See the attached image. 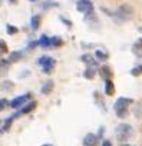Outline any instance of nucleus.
Here are the masks:
<instances>
[{
	"mask_svg": "<svg viewBox=\"0 0 142 146\" xmlns=\"http://www.w3.org/2000/svg\"><path fill=\"white\" fill-rule=\"evenodd\" d=\"M40 23H42V16L40 15H33L32 19H30V29L33 32H36L40 27Z\"/></svg>",
	"mask_w": 142,
	"mask_h": 146,
	"instance_id": "4468645a",
	"label": "nucleus"
},
{
	"mask_svg": "<svg viewBox=\"0 0 142 146\" xmlns=\"http://www.w3.org/2000/svg\"><path fill=\"white\" fill-rule=\"evenodd\" d=\"M105 95L106 96H113L115 95V85L111 78L105 79Z\"/></svg>",
	"mask_w": 142,
	"mask_h": 146,
	"instance_id": "ddd939ff",
	"label": "nucleus"
},
{
	"mask_svg": "<svg viewBox=\"0 0 142 146\" xmlns=\"http://www.w3.org/2000/svg\"><path fill=\"white\" fill-rule=\"evenodd\" d=\"M2 123H3V120H0V133H2Z\"/></svg>",
	"mask_w": 142,
	"mask_h": 146,
	"instance_id": "473e14b6",
	"label": "nucleus"
},
{
	"mask_svg": "<svg viewBox=\"0 0 142 146\" xmlns=\"http://www.w3.org/2000/svg\"><path fill=\"white\" fill-rule=\"evenodd\" d=\"M59 19H60V22H63V23L66 25V27H69V29H70V27H72V22H70L69 19H66L65 16H60Z\"/></svg>",
	"mask_w": 142,
	"mask_h": 146,
	"instance_id": "cd10ccee",
	"label": "nucleus"
},
{
	"mask_svg": "<svg viewBox=\"0 0 142 146\" xmlns=\"http://www.w3.org/2000/svg\"><path fill=\"white\" fill-rule=\"evenodd\" d=\"M13 88H15V83L12 80H5L0 83V90H3V92H10L13 90Z\"/></svg>",
	"mask_w": 142,
	"mask_h": 146,
	"instance_id": "412c9836",
	"label": "nucleus"
},
{
	"mask_svg": "<svg viewBox=\"0 0 142 146\" xmlns=\"http://www.w3.org/2000/svg\"><path fill=\"white\" fill-rule=\"evenodd\" d=\"M102 145H103V146H111V145H112V142H111V140H108V139H105V140L102 142Z\"/></svg>",
	"mask_w": 142,
	"mask_h": 146,
	"instance_id": "7c9ffc66",
	"label": "nucleus"
},
{
	"mask_svg": "<svg viewBox=\"0 0 142 146\" xmlns=\"http://www.w3.org/2000/svg\"><path fill=\"white\" fill-rule=\"evenodd\" d=\"M76 10L83 13V15L89 13V12H93L95 10L93 2H92V0H78V2H76Z\"/></svg>",
	"mask_w": 142,
	"mask_h": 146,
	"instance_id": "423d86ee",
	"label": "nucleus"
},
{
	"mask_svg": "<svg viewBox=\"0 0 142 146\" xmlns=\"http://www.w3.org/2000/svg\"><path fill=\"white\" fill-rule=\"evenodd\" d=\"M113 20L115 22H128V20H131L132 17H133V9H132V6L131 5H128V3H122V5H119L118 7H116V10L113 12Z\"/></svg>",
	"mask_w": 142,
	"mask_h": 146,
	"instance_id": "f03ea898",
	"label": "nucleus"
},
{
	"mask_svg": "<svg viewBox=\"0 0 142 146\" xmlns=\"http://www.w3.org/2000/svg\"><path fill=\"white\" fill-rule=\"evenodd\" d=\"M129 73H131L132 76H135V78H136V76H139V75H142V64L135 66L133 69H131V72H129Z\"/></svg>",
	"mask_w": 142,
	"mask_h": 146,
	"instance_id": "393cba45",
	"label": "nucleus"
},
{
	"mask_svg": "<svg viewBox=\"0 0 142 146\" xmlns=\"http://www.w3.org/2000/svg\"><path fill=\"white\" fill-rule=\"evenodd\" d=\"M6 32H7V35H16L19 32V29L16 26H13V25H7L6 26Z\"/></svg>",
	"mask_w": 142,
	"mask_h": 146,
	"instance_id": "a878e982",
	"label": "nucleus"
},
{
	"mask_svg": "<svg viewBox=\"0 0 142 146\" xmlns=\"http://www.w3.org/2000/svg\"><path fill=\"white\" fill-rule=\"evenodd\" d=\"M115 135H116V139L119 142H126L132 136V126L128 123H121L115 129Z\"/></svg>",
	"mask_w": 142,
	"mask_h": 146,
	"instance_id": "20e7f679",
	"label": "nucleus"
},
{
	"mask_svg": "<svg viewBox=\"0 0 142 146\" xmlns=\"http://www.w3.org/2000/svg\"><path fill=\"white\" fill-rule=\"evenodd\" d=\"M101 76H102L103 79H108V78L112 76L111 67H109V66H102V67H101Z\"/></svg>",
	"mask_w": 142,
	"mask_h": 146,
	"instance_id": "b1692460",
	"label": "nucleus"
},
{
	"mask_svg": "<svg viewBox=\"0 0 142 146\" xmlns=\"http://www.w3.org/2000/svg\"><path fill=\"white\" fill-rule=\"evenodd\" d=\"M55 7H59V3L55 2V0H45V2L42 3L43 10H50V9H55Z\"/></svg>",
	"mask_w": 142,
	"mask_h": 146,
	"instance_id": "aec40b11",
	"label": "nucleus"
},
{
	"mask_svg": "<svg viewBox=\"0 0 142 146\" xmlns=\"http://www.w3.org/2000/svg\"><path fill=\"white\" fill-rule=\"evenodd\" d=\"M132 53H133V56H136V57H139V59H142V37L141 39H138L133 44H132Z\"/></svg>",
	"mask_w": 142,
	"mask_h": 146,
	"instance_id": "9b49d317",
	"label": "nucleus"
},
{
	"mask_svg": "<svg viewBox=\"0 0 142 146\" xmlns=\"http://www.w3.org/2000/svg\"><path fill=\"white\" fill-rule=\"evenodd\" d=\"M83 20H85L86 23H89V25L98 23V17H96V13H95V10H93V12H89V13H85V17H83Z\"/></svg>",
	"mask_w": 142,
	"mask_h": 146,
	"instance_id": "a211bd4d",
	"label": "nucleus"
},
{
	"mask_svg": "<svg viewBox=\"0 0 142 146\" xmlns=\"http://www.w3.org/2000/svg\"><path fill=\"white\" fill-rule=\"evenodd\" d=\"M6 108H9V100L5 98H0V112H3Z\"/></svg>",
	"mask_w": 142,
	"mask_h": 146,
	"instance_id": "bb28decb",
	"label": "nucleus"
},
{
	"mask_svg": "<svg viewBox=\"0 0 142 146\" xmlns=\"http://www.w3.org/2000/svg\"><path fill=\"white\" fill-rule=\"evenodd\" d=\"M29 100H32V93H25L22 96H16L15 99H12L9 102V108H12V109H20Z\"/></svg>",
	"mask_w": 142,
	"mask_h": 146,
	"instance_id": "39448f33",
	"label": "nucleus"
},
{
	"mask_svg": "<svg viewBox=\"0 0 142 146\" xmlns=\"http://www.w3.org/2000/svg\"><path fill=\"white\" fill-rule=\"evenodd\" d=\"M37 46H40L43 49H49L50 47V37L46 36V35H42L37 40Z\"/></svg>",
	"mask_w": 142,
	"mask_h": 146,
	"instance_id": "f3484780",
	"label": "nucleus"
},
{
	"mask_svg": "<svg viewBox=\"0 0 142 146\" xmlns=\"http://www.w3.org/2000/svg\"><path fill=\"white\" fill-rule=\"evenodd\" d=\"M138 32H139V33H142V26H141V27H138Z\"/></svg>",
	"mask_w": 142,
	"mask_h": 146,
	"instance_id": "72a5a7b5",
	"label": "nucleus"
},
{
	"mask_svg": "<svg viewBox=\"0 0 142 146\" xmlns=\"http://www.w3.org/2000/svg\"><path fill=\"white\" fill-rule=\"evenodd\" d=\"M132 103H133V99L121 96V98L115 102V105H113V110H115L116 116H118L119 119H125V117L128 116V113H129V106H131Z\"/></svg>",
	"mask_w": 142,
	"mask_h": 146,
	"instance_id": "f257e3e1",
	"label": "nucleus"
},
{
	"mask_svg": "<svg viewBox=\"0 0 142 146\" xmlns=\"http://www.w3.org/2000/svg\"><path fill=\"white\" fill-rule=\"evenodd\" d=\"M3 2H5V0H0V6H2V3H3Z\"/></svg>",
	"mask_w": 142,
	"mask_h": 146,
	"instance_id": "f704fd0d",
	"label": "nucleus"
},
{
	"mask_svg": "<svg viewBox=\"0 0 142 146\" xmlns=\"http://www.w3.org/2000/svg\"><path fill=\"white\" fill-rule=\"evenodd\" d=\"M0 50H2V52H7V43L5 40H2V39H0Z\"/></svg>",
	"mask_w": 142,
	"mask_h": 146,
	"instance_id": "c85d7f7f",
	"label": "nucleus"
},
{
	"mask_svg": "<svg viewBox=\"0 0 142 146\" xmlns=\"http://www.w3.org/2000/svg\"><path fill=\"white\" fill-rule=\"evenodd\" d=\"M63 44V40L59 37V36H53V37H50V47H60Z\"/></svg>",
	"mask_w": 142,
	"mask_h": 146,
	"instance_id": "5701e85b",
	"label": "nucleus"
},
{
	"mask_svg": "<svg viewBox=\"0 0 142 146\" xmlns=\"http://www.w3.org/2000/svg\"><path fill=\"white\" fill-rule=\"evenodd\" d=\"M17 116H20L19 115V112H16L15 115H12V116H9L3 123H2V132H7L9 129H10V126H12V123L15 122V119H17Z\"/></svg>",
	"mask_w": 142,
	"mask_h": 146,
	"instance_id": "f8f14e48",
	"label": "nucleus"
},
{
	"mask_svg": "<svg viewBox=\"0 0 142 146\" xmlns=\"http://www.w3.org/2000/svg\"><path fill=\"white\" fill-rule=\"evenodd\" d=\"M53 82L52 80H47V82H45L43 83V86H42V89H40V92H42V95H50V92L53 90Z\"/></svg>",
	"mask_w": 142,
	"mask_h": 146,
	"instance_id": "6ab92c4d",
	"label": "nucleus"
},
{
	"mask_svg": "<svg viewBox=\"0 0 142 146\" xmlns=\"http://www.w3.org/2000/svg\"><path fill=\"white\" fill-rule=\"evenodd\" d=\"M9 3H10V5H17L19 0H9Z\"/></svg>",
	"mask_w": 142,
	"mask_h": 146,
	"instance_id": "2f4dec72",
	"label": "nucleus"
},
{
	"mask_svg": "<svg viewBox=\"0 0 142 146\" xmlns=\"http://www.w3.org/2000/svg\"><path fill=\"white\" fill-rule=\"evenodd\" d=\"M37 64L42 67L43 73H46V75H50V73L53 72L55 66H56V59L52 57V56H40L37 59Z\"/></svg>",
	"mask_w": 142,
	"mask_h": 146,
	"instance_id": "7ed1b4c3",
	"label": "nucleus"
},
{
	"mask_svg": "<svg viewBox=\"0 0 142 146\" xmlns=\"http://www.w3.org/2000/svg\"><path fill=\"white\" fill-rule=\"evenodd\" d=\"M93 56L96 57V60H98V62H106V60L109 59L108 52H105V50H102V49H96Z\"/></svg>",
	"mask_w": 142,
	"mask_h": 146,
	"instance_id": "dca6fc26",
	"label": "nucleus"
},
{
	"mask_svg": "<svg viewBox=\"0 0 142 146\" xmlns=\"http://www.w3.org/2000/svg\"><path fill=\"white\" fill-rule=\"evenodd\" d=\"M98 73V66H86L85 72H83V78L88 80H92Z\"/></svg>",
	"mask_w": 142,
	"mask_h": 146,
	"instance_id": "9d476101",
	"label": "nucleus"
},
{
	"mask_svg": "<svg viewBox=\"0 0 142 146\" xmlns=\"http://www.w3.org/2000/svg\"><path fill=\"white\" fill-rule=\"evenodd\" d=\"M81 60H82L86 66H98V60H96V57H95L93 54H91V53H85V54H82V56H81Z\"/></svg>",
	"mask_w": 142,
	"mask_h": 146,
	"instance_id": "6e6552de",
	"label": "nucleus"
},
{
	"mask_svg": "<svg viewBox=\"0 0 142 146\" xmlns=\"http://www.w3.org/2000/svg\"><path fill=\"white\" fill-rule=\"evenodd\" d=\"M98 142H99V136L95 135V133H88V135H85V137H83V140H82V143H83L85 146H95V145H98Z\"/></svg>",
	"mask_w": 142,
	"mask_h": 146,
	"instance_id": "0eeeda50",
	"label": "nucleus"
},
{
	"mask_svg": "<svg viewBox=\"0 0 142 146\" xmlns=\"http://www.w3.org/2000/svg\"><path fill=\"white\" fill-rule=\"evenodd\" d=\"M29 2H32V3H33V2H37V0H29Z\"/></svg>",
	"mask_w": 142,
	"mask_h": 146,
	"instance_id": "c9c22d12",
	"label": "nucleus"
},
{
	"mask_svg": "<svg viewBox=\"0 0 142 146\" xmlns=\"http://www.w3.org/2000/svg\"><path fill=\"white\" fill-rule=\"evenodd\" d=\"M93 99H95V102H96V105L99 106V109L105 112V110H106V108H105V102H103V99L101 98V95H99L98 92H95V93H93Z\"/></svg>",
	"mask_w": 142,
	"mask_h": 146,
	"instance_id": "4be33fe9",
	"label": "nucleus"
},
{
	"mask_svg": "<svg viewBox=\"0 0 142 146\" xmlns=\"http://www.w3.org/2000/svg\"><path fill=\"white\" fill-rule=\"evenodd\" d=\"M37 46V40L36 42H30L29 44H27V49H33V47H36Z\"/></svg>",
	"mask_w": 142,
	"mask_h": 146,
	"instance_id": "c756f323",
	"label": "nucleus"
},
{
	"mask_svg": "<svg viewBox=\"0 0 142 146\" xmlns=\"http://www.w3.org/2000/svg\"><path fill=\"white\" fill-rule=\"evenodd\" d=\"M36 105H37V103H36L35 100H29V102H27L26 105H23L17 112H19V115H27V113H30L32 110H35Z\"/></svg>",
	"mask_w": 142,
	"mask_h": 146,
	"instance_id": "1a4fd4ad",
	"label": "nucleus"
},
{
	"mask_svg": "<svg viewBox=\"0 0 142 146\" xmlns=\"http://www.w3.org/2000/svg\"><path fill=\"white\" fill-rule=\"evenodd\" d=\"M22 57H23V52H22V50H15V52H10L7 60H9L10 63H16V62L22 60Z\"/></svg>",
	"mask_w": 142,
	"mask_h": 146,
	"instance_id": "2eb2a0df",
	"label": "nucleus"
}]
</instances>
